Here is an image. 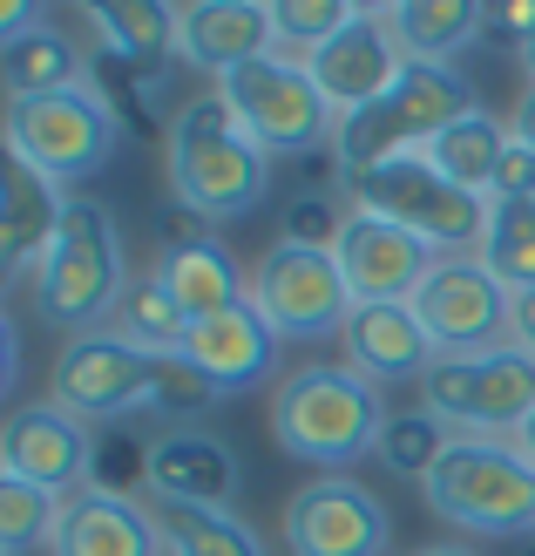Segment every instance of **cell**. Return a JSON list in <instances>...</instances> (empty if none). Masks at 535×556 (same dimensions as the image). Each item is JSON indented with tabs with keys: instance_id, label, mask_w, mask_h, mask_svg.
<instances>
[{
	"instance_id": "cell-42",
	"label": "cell",
	"mask_w": 535,
	"mask_h": 556,
	"mask_svg": "<svg viewBox=\"0 0 535 556\" xmlns=\"http://www.w3.org/2000/svg\"><path fill=\"white\" fill-rule=\"evenodd\" d=\"M522 68H528V81H535V41H528V48H522Z\"/></svg>"
},
{
	"instance_id": "cell-21",
	"label": "cell",
	"mask_w": 535,
	"mask_h": 556,
	"mask_svg": "<svg viewBox=\"0 0 535 556\" xmlns=\"http://www.w3.org/2000/svg\"><path fill=\"white\" fill-rule=\"evenodd\" d=\"M340 346H346V367H353L359 380H373V387L428 380V367L441 359L413 305H353Z\"/></svg>"
},
{
	"instance_id": "cell-33",
	"label": "cell",
	"mask_w": 535,
	"mask_h": 556,
	"mask_svg": "<svg viewBox=\"0 0 535 556\" xmlns=\"http://www.w3.org/2000/svg\"><path fill=\"white\" fill-rule=\"evenodd\" d=\"M54 530H62V495L0 476V556H35L41 543L54 549Z\"/></svg>"
},
{
	"instance_id": "cell-31",
	"label": "cell",
	"mask_w": 535,
	"mask_h": 556,
	"mask_svg": "<svg viewBox=\"0 0 535 556\" xmlns=\"http://www.w3.org/2000/svg\"><path fill=\"white\" fill-rule=\"evenodd\" d=\"M447 421H434L428 407H407V414H386V428H380V468L386 476H400V482H428L434 476V462L447 455Z\"/></svg>"
},
{
	"instance_id": "cell-18",
	"label": "cell",
	"mask_w": 535,
	"mask_h": 556,
	"mask_svg": "<svg viewBox=\"0 0 535 556\" xmlns=\"http://www.w3.org/2000/svg\"><path fill=\"white\" fill-rule=\"evenodd\" d=\"M265 54H278L265 0H190V8H177V62L204 68L211 81L265 62Z\"/></svg>"
},
{
	"instance_id": "cell-35",
	"label": "cell",
	"mask_w": 535,
	"mask_h": 556,
	"mask_svg": "<svg viewBox=\"0 0 535 556\" xmlns=\"http://www.w3.org/2000/svg\"><path fill=\"white\" fill-rule=\"evenodd\" d=\"M340 225H346V211L332 204L326 190H298V198H285V211H278L285 244H305V252H332V244H340Z\"/></svg>"
},
{
	"instance_id": "cell-25",
	"label": "cell",
	"mask_w": 535,
	"mask_h": 556,
	"mask_svg": "<svg viewBox=\"0 0 535 556\" xmlns=\"http://www.w3.org/2000/svg\"><path fill=\"white\" fill-rule=\"evenodd\" d=\"M386 27L407 62L455 68V54L488 41V8L482 0H400V8H386Z\"/></svg>"
},
{
	"instance_id": "cell-29",
	"label": "cell",
	"mask_w": 535,
	"mask_h": 556,
	"mask_svg": "<svg viewBox=\"0 0 535 556\" xmlns=\"http://www.w3.org/2000/svg\"><path fill=\"white\" fill-rule=\"evenodd\" d=\"M109 332L129 340V346H143V353H183L190 319H183V305L170 299V286H163V271H143V278H129V292L116 305V319H109Z\"/></svg>"
},
{
	"instance_id": "cell-28",
	"label": "cell",
	"mask_w": 535,
	"mask_h": 556,
	"mask_svg": "<svg viewBox=\"0 0 535 556\" xmlns=\"http://www.w3.org/2000/svg\"><path fill=\"white\" fill-rule=\"evenodd\" d=\"M163 556H265L258 530L238 509H190V503H150Z\"/></svg>"
},
{
	"instance_id": "cell-40",
	"label": "cell",
	"mask_w": 535,
	"mask_h": 556,
	"mask_svg": "<svg viewBox=\"0 0 535 556\" xmlns=\"http://www.w3.org/2000/svg\"><path fill=\"white\" fill-rule=\"evenodd\" d=\"M515 448H522V455H528V462H535V414H528V421H522V428H515Z\"/></svg>"
},
{
	"instance_id": "cell-1",
	"label": "cell",
	"mask_w": 535,
	"mask_h": 556,
	"mask_svg": "<svg viewBox=\"0 0 535 556\" xmlns=\"http://www.w3.org/2000/svg\"><path fill=\"white\" fill-rule=\"evenodd\" d=\"M54 407H68L89 428H123L136 414H156L163 428H204V414L224 401L183 353H143L116 332H81L54 353Z\"/></svg>"
},
{
	"instance_id": "cell-10",
	"label": "cell",
	"mask_w": 535,
	"mask_h": 556,
	"mask_svg": "<svg viewBox=\"0 0 535 556\" xmlns=\"http://www.w3.org/2000/svg\"><path fill=\"white\" fill-rule=\"evenodd\" d=\"M420 407L461 434L515 441V428L535 414V353H522V346L441 353L428 380H420Z\"/></svg>"
},
{
	"instance_id": "cell-20",
	"label": "cell",
	"mask_w": 535,
	"mask_h": 556,
	"mask_svg": "<svg viewBox=\"0 0 535 556\" xmlns=\"http://www.w3.org/2000/svg\"><path fill=\"white\" fill-rule=\"evenodd\" d=\"M54 556H163L150 503H129L116 482H89L62 503Z\"/></svg>"
},
{
	"instance_id": "cell-37",
	"label": "cell",
	"mask_w": 535,
	"mask_h": 556,
	"mask_svg": "<svg viewBox=\"0 0 535 556\" xmlns=\"http://www.w3.org/2000/svg\"><path fill=\"white\" fill-rule=\"evenodd\" d=\"M495 198H535V150L509 143V156L495 170Z\"/></svg>"
},
{
	"instance_id": "cell-12",
	"label": "cell",
	"mask_w": 535,
	"mask_h": 556,
	"mask_svg": "<svg viewBox=\"0 0 535 556\" xmlns=\"http://www.w3.org/2000/svg\"><path fill=\"white\" fill-rule=\"evenodd\" d=\"M95 428L75 421L68 407L54 401H21L8 421H0V476L27 482V489H48V495H68L95 482Z\"/></svg>"
},
{
	"instance_id": "cell-27",
	"label": "cell",
	"mask_w": 535,
	"mask_h": 556,
	"mask_svg": "<svg viewBox=\"0 0 535 556\" xmlns=\"http://www.w3.org/2000/svg\"><path fill=\"white\" fill-rule=\"evenodd\" d=\"M81 14H89L102 54H116V62L150 68L163 54H177V8H156V0H95Z\"/></svg>"
},
{
	"instance_id": "cell-15",
	"label": "cell",
	"mask_w": 535,
	"mask_h": 556,
	"mask_svg": "<svg viewBox=\"0 0 535 556\" xmlns=\"http://www.w3.org/2000/svg\"><path fill=\"white\" fill-rule=\"evenodd\" d=\"M332 258H340L346 286H353V305H413V292L441 265V252L428 238H413L407 225H393V217L366 211V204L346 211Z\"/></svg>"
},
{
	"instance_id": "cell-23",
	"label": "cell",
	"mask_w": 535,
	"mask_h": 556,
	"mask_svg": "<svg viewBox=\"0 0 535 556\" xmlns=\"http://www.w3.org/2000/svg\"><path fill=\"white\" fill-rule=\"evenodd\" d=\"M163 286H170V299L183 305V319H217L231 313V305L251 299V271L231 258V244L224 238H190V244H170V252L156 258Z\"/></svg>"
},
{
	"instance_id": "cell-2",
	"label": "cell",
	"mask_w": 535,
	"mask_h": 556,
	"mask_svg": "<svg viewBox=\"0 0 535 556\" xmlns=\"http://www.w3.org/2000/svg\"><path fill=\"white\" fill-rule=\"evenodd\" d=\"M163 170H170L177 211H190L196 225H238L271 198V156L251 143V129L217 89L190 96L163 123Z\"/></svg>"
},
{
	"instance_id": "cell-6",
	"label": "cell",
	"mask_w": 535,
	"mask_h": 556,
	"mask_svg": "<svg viewBox=\"0 0 535 556\" xmlns=\"http://www.w3.org/2000/svg\"><path fill=\"white\" fill-rule=\"evenodd\" d=\"M420 489L468 536H535V462L501 434H455Z\"/></svg>"
},
{
	"instance_id": "cell-13",
	"label": "cell",
	"mask_w": 535,
	"mask_h": 556,
	"mask_svg": "<svg viewBox=\"0 0 535 556\" xmlns=\"http://www.w3.org/2000/svg\"><path fill=\"white\" fill-rule=\"evenodd\" d=\"M285 556H386L393 516L353 476H313L285 503Z\"/></svg>"
},
{
	"instance_id": "cell-24",
	"label": "cell",
	"mask_w": 535,
	"mask_h": 556,
	"mask_svg": "<svg viewBox=\"0 0 535 556\" xmlns=\"http://www.w3.org/2000/svg\"><path fill=\"white\" fill-rule=\"evenodd\" d=\"M0 81H8V102H27V96L81 89L89 68H81V54H75V41L62 27L35 14L21 27H0Z\"/></svg>"
},
{
	"instance_id": "cell-4",
	"label": "cell",
	"mask_w": 535,
	"mask_h": 556,
	"mask_svg": "<svg viewBox=\"0 0 535 556\" xmlns=\"http://www.w3.org/2000/svg\"><path fill=\"white\" fill-rule=\"evenodd\" d=\"M35 319L81 340L116 319V305L129 292V265H123V238H116V211L89 190H68V211L54 225V244L35 265Z\"/></svg>"
},
{
	"instance_id": "cell-41",
	"label": "cell",
	"mask_w": 535,
	"mask_h": 556,
	"mask_svg": "<svg viewBox=\"0 0 535 556\" xmlns=\"http://www.w3.org/2000/svg\"><path fill=\"white\" fill-rule=\"evenodd\" d=\"M413 556H474L468 543H434V549H413Z\"/></svg>"
},
{
	"instance_id": "cell-38",
	"label": "cell",
	"mask_w": 535,
	"mask_h": 556,
	"mask_svg": "<svg viewBox=\"0 0 535 556\" xmlns=\"http://www.w3.org/2000/svg\"><path fill=\"white\" fill-rule=\"evenodd\" d=\"M509 346L535 353V292H515V313H509Z\"/></svg>"
},
{
	"instance_id": "cell-19",
	"label": "cell",
	"mask_w": 535,
	"mask_h": 556,
	"mask_svg": "<svg viewBox=\"0 0 535 556\" xmlns=\"http://www.w3.org/2000/svg\"><path fill=\"white\" fill-rule=\"evenodd\" d=\"M183 359L231 401V394H251V387L271 380L278 332L258 319V305L244 299V305H231V313H217V319H196L190 340H183Z\"/></svg>"
},
{
	"instance_id": "cell-14",
	"label": "cell",
	"mask_w": 535,
	"mask_h": 556,
	"mask_svg": "<svg viewBox=\"0 0 535 556\" xmlns=\"http://www.w3.org/2000/svg\"><path fill=\"white\" fill-rule=\"evenodd\" d=\"M413 313L428 326L434 353H488V346H509L515 292L482 258H441L428 271V286L413 292Z\"/></svg>"
},
{
	"instance_id": "cell-17",
	"label": "cell",
	"mask_w": 535,
	"mask_h": 556,
	"mask_svg": "<svg viewBox=\"0 0 535 556\" xmlns=\"http://www.w3.org/2000/svg\"><path fill=\"white\" fill-rule=\"evenodd\" d=\"M305 68H313V81L326 89V102L340 109V123H346L359 109H373L393 81L407 75V54H400V41H393V27H386V8H359L319 54H305Z\"/></svg>"
},
{
	"instance_id": "cell-43",
	"label": "cell",
	"mask_w": 535,
	"mask_h": 556,
	"mask_svg": "<svg viewBox=\"0 0 535 556\" xmlns=\"http://www.w3.org/2000/svg\"><path fill=\"white\" fill-rule=\"evenodd\" d=\"M522 556H535V543H528V549H522Z\"/></svg>"
},
{
	"instance_id": "cell-30",
	"label": "cell",
	"mask_w": 535,
	"mask_h": 556,
	"mask_svg": "<svg viewBox=\"0 0 535 556\" xmlns=\"http://www.w3.org/2000/svg\"><path fill=\"white\" fill-rule=\"evenodd\" d=\"M474 258H482L509 292H535V198H495L488 238H482Z\"/></svg>"
},
{
	"instance_id": "cell-9",
	"label": "cell",
	"mask_w": 535,
	"mask_h": 556,
	"mask_svg": "<svg viewBox=\"0 0 535 556\" xmlns=\"http://www.w3.org/2000/svg\"><path fill=\"white\" fill-rule=\"evenodd\" d=\"M217 96L231 102V116L251 129V143L265 156H313L340 143V109L326 102V89L298 54H265V62L224 75Z\"/></svg>"
},
{
	"instance_id": "cell-7",
	"label": "cell",
	"mask_w": 535,
	"mask_h": 556,
	"mask_svg": "<svg viewBox=\"0 0 535 556\" xmlns=\"http://www.w3.org/2000/svg\"><path fill=\"white\" fill-rule=\"evenodd\" d=\"M353 190V204L366 211H380L393 217V225H407L413 238H428L441 258H474L482 252V238H488V198H474V190H461L455 177H441L428 150H400V156H386L373 163Z\"/></svg>"
},
{
	"instance_id": "cell-36",
	"label": "cell",
	"mask_w": 535,
	"mask_h": 556,
	"mask_svg": "<svg viewBox=\"0 0 535 556\" xmlns=\"http://www.w3.org/2000/svg\"><path fill=\"white\" fill-rule=\"evenodd\" d=\"M528 48L535 41V0H495L488 8V48Z\"/></svg>"
},
{
	"instance_id": "cell-39",
	"label": "cell",
	"mask_w": 535,
	"mask_h": 556,
	"mask_svg": "<svg viewBox=\"0 0 535 556\" xmlns=\"http://www.w3.org/2000/svg\"><path fill=\"white\" fill-rule=\"evenodd\" d=\"M509 129H515V143L522 150H535V81L522 89V102H515V116H509Z\"/></svg>"
},
{
	"instance_id": "cell-8",
	"label": "cell",
	"mask_w": 535,
	"mask_h": 556,
	"mask_svg": "<svg viewBox=\"0 0 535 556\" xmlns=\"http://www.w3.org/2000/svg\"><path fill=\"white\" fill-rule=\"evenodd\" d=\"M116 150H123V123H116V109L102 102L95 81L62 89V96L8 102V163H27V170H41L48 184L95 177V170H109Z\"/></svg>"
},
{
	"instance_id": "cell-16",
	"label": "cell",
	"mask_w": 535,
	"mask_h": 556,
	"mask_svg": "<svg viewBox=\"0 0 535 556\" xmlns=\"http://www.w3.org/2000/svg\"><path fill=\"white\" fill-rule=\"evenodd\" d=\"M136 476H143L150 503H190V509H231L244 489V462L224 434L211 428H156L136 448Z\"/></svg>"
},
{
	"instance_id": "cell-32",
	"label": "cell",
	"mask_w": 535,
	"mask_h": 556,
	"mask_svg": "<svg viewBox=\"0 0 535 556\" xmlns=\"http://www.w3.org/2000/svg\"><path fill=\"white\" fill-rule=\"evenodd\" d=\"M95 89L102 102L116 109V123L136 129V136H150L156 116H163V96H170V75L163 68H136V62H116V54H102L95 62Z\"/></svg>"
},
{
	"instance_id": "cell-3",
	"label": "cell",
	"mask_w": 535,
	"mask_h": 556,
	"mask_svg": "<svg viewBox=\"0 0 535 556\" xmlns=\"http://www.w3.org/2000/svg\"><path fill=\"white\" fill-rule=\"evenodd\" d=\"M386 394L359 380L346 359H305L271 387V441L292 462H313L319 476H346L353 462L380 448Z\"/></svg>"
},
{
	"instance_id": "cell-22",
	"label": "cell",
	"mask_w": 535,
	"mask_h": 556,
	"mask_svg": "<svg viewBox=\"0 0 535 556\" xmlns=\"http://www.w3.org/2000/svg\"><path fill=\"white\" fill-rule=\"evenodd\" d=\"M62 211H68L62 184H48L27 163H8V184H0V265H8V278H35Z\"/></svg>"
},
{
	"instance_id": "cell-11",
	"label": "cell",
	"mask_w": 535,
	"mask_h": 556,
	"mask_svg": "<svg viewBox=\"0 0 535 556\" xmlns=\"http://www.w3.org/2000/svg\"><path fill=\"white\" fill-rule=\"evenodd\" d=\"M251 305L278 340H340L353 319V286L332 252H305V244L278 238L271 252L251 265Z\"/></svg>"
},
{
	"instance_id": "cell-26",
	"label": "cell",
	"mask_w": 535,
	"mask_h": 556,
	"mask_svg": "<svg viewBox=\"0 0 535 556\" xmlns=\"http://www.w3.org/2000/svg\"><path fill=\"white\" fill-rule=\"evenodd\" d=\"M509 143H515V129L495 123L488 109H474V116H461L455 129L434 136V143H428V163H434L441 177H455L461 190H474V198L495 204V170H501V156H509Z\"/></svg>"
},
{
	"instance_id": "cell-34",
	"label": "cell",
	"mask_w": 535,
	"mask_h": 556,
	"mask_svg": "<svg viewBox=\"0 0 535 556\" xmlns=\"http://www.w3.org/2000/svg\"><path fill=\"white\" fill-rule=\"evenodd\" d=\"M359 14V0H271V27H278V54H319L340 27Z\"/></svg>"
},
{
	"instance_id": "cell-5",
	"label": "cell",
	"mask_w": 535,
	"mask_h": 556,
	"mask_svg": "<svg viewBox=\"0 0 535 556\" xmlns=\"http://www.w3.org/2000/svg\"><path fill=\"white\" fill-rule=\"evenodd\" d=\"M474 81L461 68H441V62H407V75L393 89L359 109V116L340 123V143H332V170L340 184H359L373 163L400 156V150H428L441 129H455L461 116H474Z\"/></svg>"
}]
</instances>
